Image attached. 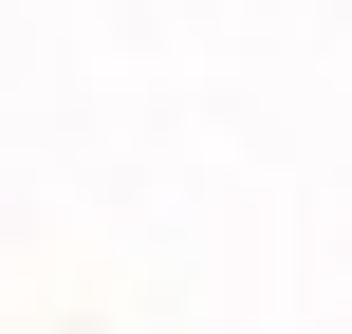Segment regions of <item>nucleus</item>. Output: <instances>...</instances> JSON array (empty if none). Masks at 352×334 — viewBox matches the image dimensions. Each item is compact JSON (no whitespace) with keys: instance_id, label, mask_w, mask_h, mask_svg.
Segmentation results:
<instances>
[]
</instances>
